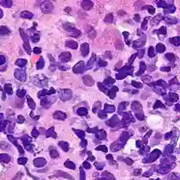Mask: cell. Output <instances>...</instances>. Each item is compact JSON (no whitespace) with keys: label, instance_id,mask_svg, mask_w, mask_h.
Instances as JSON below:
<instances>
[{"label":"cell","instance_id":"obj_17","mask_svg":"<svg viewBox=\"0 0 180 180\" xmlns=\"http://www.w3.org/2000/svg\"><path fill=\"white\" fill-rule=\"evenodd\" d=\"M3 16V10H2V9H0V19L2 18Z\"/></svg>","mask_w":180,"mask_h":180},{"label":"cell","instance_id":"obj_19","mask_svg":"<svg viewBox=\"0 0 180 180\" xmlns=\"http://www.w3.org/2000/svg\"><path fill=\"white\" fill-rule=\"evenodd\" d=\"M0 92H3V88H2V87L1 86H0Z\"/></svg>","mask_w":180,"mask_h":180},{"label":"cell","instance_id":"obj_10","mask_svg":"<svg viewBox=\"0 0 180 180\" xmlns=\"http://www.w3.org/2000/svg\"><path fill=\"white\" fill-rule=\"evenodd\" d=\"M69 57H70L69 52H64V53H62V54L60 55V58H61L62 62H67L68 60H69L70 59Z\"/></svg>","mask_w":180,"mask_h":180},{"label":"cell","instance_id":"obj_14","mask_svg":"<svg viewBox=\"0 0 180 180\" xmlns=\"http://www.w3.org/2000/svg\"><path fill=\"white\" fill-rule=\"evenodd\" d=\"M6 121H3V122L0 123V131H3V129L6 127Z\"/></svg>","mask_w":180,"mask_h":180},{"label":"cell","instance_id":"obj_15","mask_svg":"<svg viewBox=\"0 0 180 180\" xmlns=\"http://www.w3.org/2000/svg\"><path fill=\"white\" fill-rule=\"evenodd\" d=\"M41 50L40 48L35 47L34 49H33V52H34L35 54H39L41 53Z\"/></svg>","mask_w":180,"mask_h":180},{"label":"cell","instance_id":"obj_3","mask_svg":"<svg viewBox=\"0 0 180 180\" xmlns=\"http://www.w3.org/2000/svg\"><path fill=\"white\" fill-rule=\"evenodd\" d=\"M4 92H6L7 94L9 95H12L13 93V91L12 85L10 83H6L4 85Z\"/></svg>","mask_w":180,"mask_h":180},{"label":"cell","instance_id":"obj_16","mask_svg":"<svg viewBox=\"0 0 180 180\" xmlns=\"http://www.w3.org/2000/svg\"><path fill=\"white\" fill-rule=\"evenodd\" d=\"M24 118L22 116H21V115H19L18 116V122H19V123H22L24 121Z\"/></svg>","mask_w":180,"mask_h":180},{"label":"cell","instance_id":"obj_6","mask_svg":"<svg viewBox=\"0 0 180 180\" xmlns=\"http://www.w3.org/2000/svg\"><path fill=\"white\" fill-rule=\"evenodd\" d=\"M0 4L2 5V6L5 7L10 8V7L12 6L13 2L10 1V0H1Z\"/></svg>","mask_w":180,"mask_h":180},{"label":"cell","instance_id":"obj_7","mask_svg":"<svg viewBox=\"0 0 180 180\" xmlns=\"http://www.w3.org/2000/svg\"><path fill=\"white\" fill-rule=\"evenodd\" d=\"M20 16L24 18H26V19H30L33 17V14L31 12L29 11H23L20 13Z\"/></svg>","mask_w":180,"mask_h":180},{"label":"cell","instance_id":"obj_13","mask_svg":"<svg viewBox=\"0 0 180 180\" xmlns=\"http://www.w3.org/2000/svg\"><path fill=\"white\" fill-rule=\"evenodd\" d=\"M31 39H32V41L34 42V43L35 42H37L39 39V36L37 34L33 35V36H32V37H31Z\"/></svg>","mask_w":180,"mask_h":180},{"label":"cell","instance_id":"obj_12","mask_svg":"<svg viewBox=\"0 0 180 180\" xmlns=\"http://www.w3.org/2000/svg\"><path fill=\"white\" fill-rule=\"evenodd\" d=\"M6 63V58L3 55L0 54V66L4 65Z\"/></svg>","mask_w":180,"mask_h":180},{"label":"cell","instance_id":"obj_8","mask_svg":"<svg viewBox=\"0 0 180 180\" xmlns=\"http://www.w3.org/2000/svg\"><path fill=\"white\" fill-rule=\"evenodd\" d=\"M27 101H28V104L30 108L32 109H34L35 107H36V104H35L33 99L30 96H27Z\"/></svg>","mask_w":180,"mask_h":180},{"label":"cell","instance_id":"obj_11","mask_svg":"<svg viewBox=\"0 0 180 180\" xmlns=\"http://www.w3.org/2000/svg\"><path fill=\"white\" fill-rule=\"evenodd\" d=\"M43 66H44V60H43V58H40V60L37 63V69L40 70V69L43 68Z\"/></svg>","mask_w":180,"mask_h":180},{"label":"cell","instance_id":"obj_5","mask_svg":"<svg viewBox=\"0 0 180 180\" xmlns=\"http://www.w3.org/2000/svg\"><path fill=\"white\" fill-rule=\"evenodd\" d=\"M27 64V60L26 59H22V58H18L15 62V64L16 65L19 66L20 68H24Z\"/></svg>","mask_w":180,"mask_h":180},{"label":"cell","instance_id":"obj_4","mask_svg":"<svg viewBox=\"0 0 180 180\" xmlns=\"http://www.w3.org/2000/svg\"><path fill=\"white\" fill-rule=\"evenodd\" d=\"M10 33V30L5 26H0V35L1 36H6L9 35Z\"/></svg>","mask_w":180,"mask_h":180},{"label":"cell","instance_id":"obj_1","mask_svg":"<svg viewBox=\"0 0 180 180\" xmlns=\"http://www.w3.org/2000/svg\"><path fill=\"white\" fill-rule=\"evenodd\" d=\"M19 33L20 36L21 38L22 39L23 41H24V47L25 49V51L28 54H30L31 53V47H30V43H29V39L28 37V36L25 33V31L23 30V29L19 28Z\"/></svg>","mask_w":180,"mask_h":180},{"label":"cell","instance_id":"obj_9","mask_svg":"<svg viewBox=\"0 0 180 180\" xmlns=\"http://www.w3.org/2000/svg\"><path fill=\"white\" fill-rule=\"evenodd\" d=\"M26 94V91L24 89H18L16 92V96L18 98H23L24 96H25Z\"/></svg>","mask_w":180,"mask_h":180},{"label":"cell","instance_id":"obj_20","mask_svg":"<svg viewBox=\"0 0 180 180\" xmlns=\"http://www.w3.org/2000/svg\"><path fill=\"white\" fill-rule=\"evenodd\" d=\"M0 108H1V106H0Z\"/></svg>","mask_w":180,"mask_h":180},{"label":"cell","instance_id":"obj_2","mask_svg":"<svg viewBox=\"0 0 180 180\" xmlns=\"http://www.w3.org/2000/svg\"><path fill=\"white\" fill-rule=\"evenodd\" d=\"M15 77L20 81L24 82L26 79V73L25 70L21 69H15L14 72Z\"/></svg>","mask_w":180,"mask_h":180},{"label":"cell","instance_id":"obj_18","mask_svg":"<svg viewBox=\"0 0 180 180\" xmlns=\"http://www.w3.org/2000/svg\"><path fill=\"white\" fill-rule=\"evenodd\" d=\"M3 117V113H0V119H2V117Z\"/></svg>","mask_w":180,"mask_h":180}]
</instances>
